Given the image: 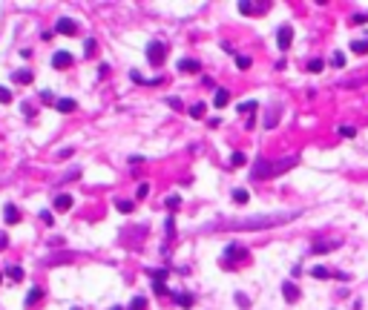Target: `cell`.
I'll return each instance as SVG.
<instances>
[{
	"mask_svg": "<svg viewBox=\"0 0 368 310\" xmlns=\"http://www.w3.org/2000/svg\"><path fill=\"white\" fill-rule=\"evenodd\" d=\"M299 216V210H285V213H268V216H244V218H218L207 230H270L279 224H288Z\"/></svg>",
	"mask_w": 368,
	"mask_h": 310,
	"instance_id": "6da1fadb",
	"label": "cell"
},
{
	"mask_svg": "<svg viewBox=\"0 0 368 310\" xmlns=\"http://www.w3.org/2000/svg\"><path fill=\"white\" fill-rule=\"evenodd\" d=\"M244 259H248V250H244L242 244H230V247H224L222 264H224V267H236V264L244 262Z\"/></svg>",
	"mask_w": 368,
	"mask_h": 310,
	"instance_id": "7a4b0ae2",
	"label": "cell"
},
{
	"mask_svg": "<svg viewBox=\"0 0 368 310\" xmlns=\"http://www.w3.org/2000/svg\"><path fill=\"white\" fill-rule=\"evenodd\" d=\"M147 57L152 66H161L164 63V57H167V43H161V40H152L147 46Z\"/></svg>",
	"mask_w": 368,
	"mask_h": 310,
	"instance_id": "3957f363",
	"label": "cell"
},
{
	"mask_svg": "<svg viewBox=\"0 0 368 310\" xmlns=\"http://www.w3.org/2000/svg\"><path fill=\"white\" fill-rule=\"evenodd\" d=\"M296 164H299V155H288V158L270 161V178H276V175H282V172H288L290 167H296Z\"/></svg>",
	"mask_w": 368,
	"mask_h": 310,
	"instance_id": "277c9868",
	"label": "cell"
},
{
	"mask_svg": "<svg viewBox=\"0 0 368 310\" xmlns=\"http://www.w3.org/2000/svg\"><path fill=\"white\" fill-rule=\"evenodd\" d=\"M268 9H270V3H264V0H244V3H239L242 14H264Z\"/></svg>",
	"mask_w": 368,
	"mask_h": 310,
	"instance_id": "5b68a950",
	"label": "cell"
},
{
	"mask_svg": "<svg viewBox=\"0 0 368 310\" xmlns=\"http://www.w3.org/2000/svg\"><path fill=\"white\" fill-rule=\"evenodd\" d=\"M55 32H58V34H66V37H72V34H78V23L72 20V17H60V20L55 23Z\"/></svg>",
	"mask_w": 368,
	"mask_h": 310,
	"instance_id": "8992f818",
	"label": "cell"
},
{
	"mask_svg": "<svg viewBox=\"0 0 368 310\" xmlns=\"http://www.w3.org/2000/svg\"><path fill=\"white\" fill-rule=\"evenodd\" d=\"M290 40H294V29H290L288 23H285V26H279V32H276V46L285 52L288 46H290Z\"/></svg>",
	"mask_w": 368,
	"mask_h": 310,
	"instance_id": "52a82bcc",
	"label": "cell"
},
{
	"mask_svg": "<svg viewBox=\"0 0 368 310\" xmlns=\"http://www.w3.org/2000/svg\"><path fill=\"white\" fill-rule=\"evenodd\" d=\"M40 299H44V290H40V287H32V290L26 293V299H23V308H26V310L38 308V305H40Z\"/></svg>",
	"mask_w": 368,
	"mask_h": 310,
	"instance_id": "ba28073f",
	"label": "cell"
},
{
	"mask_svg": "<svg viewBox=\"0 0 368 310\" xmlns=\"http://www.w3.org/2000/svg\"><path fill=\"white\" fill-rule=\"evenodd\" d=\"M72 60H75V57L60 49V52H55V55H52V66H55V69H69V66H72Z\"/></svg>",
	"mask_w": 368,
	"mask_h": 310,
	"instance_id": "9c48e42d",
	"label": "cell"
},
{
	"mask_svg": "<svg viewBox=\"0 0 368 310\" xmlns=\"http://www.w3.org/2000/svg\"><path fill=\"white\" fill-rule=\"evenodd\" d=\"M282 296H285V302L296 305L299 302V287L294 285V282H285V285H282Z\"/></svg>",
	"mask_w": 368,
	"mask_h": 310,
	"instance_id": "30bf717a",
	"label": "cell"
},
{
	"mask_svg": "<svg viewBox=\"0 0 368 310\" xmlns=\"http://www.w3.org/2000/svg\"><path fill=\"white\" fill-rule=\"evenodd\" d=\"M3 218H6L9 224H18V221H20V210H18L14 204H6L3 207Z\"/></svg>",
	"mask_w": 368,
	"mask_h": 310,
	"instance_id": "8fae6325",
	"label": "cell"
},
{
	"mask_svg": "<svg viewBox=\"0 0 368 310\" xmlns=\"http://www.w3.org/2000/svg\"><path fill=\"white\" fill-rule=\"evenodd\" d=\"M52 207H55L58 213H66V210H72V195H66V193H64V195H58V198H55V204H52Z\"/></svg>",
	"mask_w": 368,
	"mask_h": 310,
	"instance_id": "7c38bea8",
	"label": "cell"
},
{
	"mask_svg": "<svg viewBox=\"0 0 368 310\" xmlns=\"http://www.w3.org/2000/svg\"><path fill=\"white\" fill-rule=\"evenodd\" d=\"M336 247V241H316V244H310V253L314 256H322V253H328Z\"/></svg>",
	"mask_w": 368,
	"mask_h": 310,
	"instance_id": "4fadbf2b",
	"label": "cell"
},
{
	"mask_svg": "<svg viewBox=\"0 0 368 310\" xmlns=\"http://www.w3.org/2000/svg\"><path fill=\"white\" fill-rule=\"evenodd\" d=\"M178 69H182L184 75H196V72H198V60H193V57H184L182 63H178Z\"/></svg>",
	"mask_w": 368,
	"mask_h": 310,
	"instance_id": "5bb4252c",
	"label": "cell"
},
{
	"mask_svg": "<svg viewBox=\"0 0 368 310\" xmlns=\"http://www.w3.org/2000/svg\"><path fill=\"white\" fill-rule=\"evenodd\" d=\"M55 109L58 112H75V101H72V98H58Z\"/></svg>",
	"mask_w": 368,
	"mask_h": 310,
	"instance_id": "9a60e30c",
	"label": "cell"
},
{
	"mask_svg": "<svg viewBox=\"0 0 368 310\" xmlns=\"http://www.w3.org/2000/svg\"><path fill=\"white\" fill-rule=\"evenodd\" d=\"M172 299H176V305H178V308H184V310H187V308H193V302H196V299L190 296V293H176Z\"/></svg>",
	"mask_w": 368,
	"mask_h": 310,
	"instance_id": "2e32d148",
	"label": "cell"
},
{
	"mask_svg": "<svg viewBox=\"0 0 368 310\" xmlns=\"http://www.w3.org/2000/svg\"><path fill=\"white\" fill-rule=\"evenodd\" d=\"M12 80H14V83H32V72H29V69H18V72L12 75Z\"/></svg>",
	"mask_w": 368,
	"mask_h": 310,
	"instance_id": "e0dca14e",
	"label": "cell"
},
{
	"mask_svg": "<svg viewBox=\"0 0 368 310\" xmlns=\"http://www.w3.org/2000/svg\"><path fill=\"white\" fill-rule=\"evenodd\" d=\"M233 201H236V204H248V201H250V193H248L244 187H236V190H233Z\"/></svg>",
	"mask_w": 368,
	"mask_h": 310,
	"instance_id": "ac0fdd59",
	"label": "cell"
},
{
	"mask_svg": "<svg viewBox=\"0 0 368 310\" xmlns=\"http://www.w3.org/2000/svg\"><path fill=\"white\" fill-rule=\"evenodd\" d=\"M230 101V92L228 89H216V95H213V103H216V109H222L224 103Z\"/></svg>",
	"mask_w": 368,
	"mask_h": 310,
	"instance_id": "d6986e66",
	"label": "cell"
},
{
	"mask_svg": "<svg viewBox=\"0 0 368 310\" xmlns=\"http://www.w3.org/2000/svg\"><path fill=\"white\" fill-rule=\"evenodd\" d=\"M256 109H259V101H244V103H239V112H244L248 118H250Z\"/></svg>",
	"mask_w": 368,
	"mask_h": 310,
	"instance_id": "ffe728a7",
	"label": "cell"
},
{
	"mask_svg": "<svg viewBox=\"0 0 368 310\" xmlns=\"http://www.w3.org/2000/svg\"><path fill=\"white\" fill-rule=\"evenodd\" d=\"M351 52H354V55H368V40H354V43H351Z\"/></svg>",
	"mask_w": 368,
	"mask_h": 310,
	"instance_id": "44dd1931",
	"label": "cell"
},
{
	"mask_svg": "<svg viewBox=\"0 0 368 310\" xmlns=\"http://www.w3.org/2000/svg\"><path fill=\"white\" fill-rule=\"evenodd\" d=\"M187 112H190V118H204V112H207V106H204V103H193V106H190V109H187Z\"/></svg>",
	"mask_w": 368,
	"mask_h": 310,
	"instance_id": "7402d4cb",
	"label": "cell"
},
{
	"mask_svg": "<svg viewBox=\"0 0 368 310\" xmlns=\"http://www.w3.org/2000/svg\"><path fill=\"white\" fill-rule=\"evenodd\" d=\"M6 276H9L12 282H23V267H18V264H14V267H9V270H6Z\"/></svg>",
	"mask_w": 368,
	"mask_h": 310,
	"instance_id": "603a6c76",
	"label": "cell"
},
{
	"mask_svg": "<svg viewBox=\"0 0 368 310\" xmlns=\"http://www.w3.org/2000/svg\"><path fill=\"white\" fill-rule=\"evenodd\" d=\"M126 310H147V299L144 296H136L132 302H130V308Z\"/></svg>",
	"mask_w": 368,
	"mask_h": 310,
	"instance_id": "cb8c5ba5",
	"label": "cell"
},
{
	"mask_svg": "<svg viewBox=\"0 0 368 310\" xmlns=\"http://www.w3.org/2000/svg\"><path fill=\"white\" fill-rule=\"evenodd\" d=\"M244 161H248V155H244V152H233V155H230V167H242Z\"/></svg>",
	"mask_w": 368,
	"mask_h": 310,
	"instance_id": "d4e9b609",
	"label": "cell"
},
{
	"mask_svg": "<svg viewBox=\"0 0 368 310\" xmlns=\"http://www.w3.org/2000/svg\"><path fill=\"white\" fill-rule=\"evenodd\" d=\"M310 276H314V279H328V276H334V273L325 270V267H310Z\"/></svg>",
	"mask_w": 368,
	"mask_h": 310,
	"instance_id": "484cf974",
	"label": "cell"
},
{
	"mask_svg": "<svg viewBox=\"0 0 368 310\" xmlns=\"http://www.w3.org/2000/svg\"><path fill=\"white\" fill-rule=\"evenodd\" d=\"M276 124H279V109H274V112L264 118V126H268V129H270V126H276Z\"/></svg>",
	"mask_w": 368,
	"mask_h": 310,
	"instance_id": "4316f807",
	"label": "cell"
},
{
	"mask_svg": "<svg viewBox=\"0 0 368 310\" xmlns=\"http://www.w3.org/2000/svg\"><path fill=\"white\" fill-rule=\"evenodd\" d=\"M164 204H167V210H172V213H176V210H178V204H182V198H178V195H170Z\"/></svg>",
	"mask_w": 368,
	"mask_h": 310,
	"instance_id": "83f0119b",
	"label": "cell"
},
{
	"mask_svg": "<svg viewBox=\"0 0 368 310\" xmlns=\"http://www.w3.org/2000/svg\"><path fill=\"white\" fill-rule=\"evenodd\" d=\"M115 204H118L121 213H132V210H136V204H132V201H124V198H121V201H115Z\"/></svg>",
	"mask_w": 368,
	"mask_h": 310,
	"instance_id": "f1b7e54d",
	"label": "cell"
},
{
	"mask_svg": "<svg viewBox=\"0 0 368 310\" xmlns=\"http://www.w3.org/2000/svg\"><path fill=\"white\" fill-rule=\"evenodd\" d=\"M331 66H345V55H342V52H334V55H331Z\"/></svg>",
	"mask_w": 368,
	"mask_h": 310,
	"instance_id": "f546056e",
	"label": "cell"
},
{
	"mask_svg": "<svg viewBox=\"0 0 368 310\" xmlns=\"http://www.w3.org/2000/svg\"><path fill=\"white\" fill-rule=\"evenodd\" d=\"M236 66H239V69H250V57H248V55H236Z\"/></svg>",
	"mask_w": 368,
	"mask_h": 310,
	"instance_id": "4dcf8cb0",
	"label": "cell"
},
{
	"mask_svg": "<svg viewBox=\"0 0 368 310\" xmlns=\"http://www.w3.org/2000/svg\"><path fill=\"white\" fill-rule=\"evenodd\" d=\"M150 276H152V282H161V285H164V279H167V270H150Z\"/></svg>",
	"mask_w": 368,
	"mask_h": 310,
	"instance_id": "1f68e13d",
	"label": "cell"
},
{
	"mask_svg": "<svg viewBox=\"0 0 368 310\" xmlns=\"http://www.w3.org/2000/svg\"><path fill=\"white\" fill-rule=\"evenodd\" d=\"M340 135H342V138H354V135H356V129H354V126L345 124V126H340Z\"/></svg>",
	"mask_w": 368,
	"mask_h": 310,
	"instance_id": "d6a6232c",
	"label": "cell"
},
{
	"mask_svg": "<svg viewBox=\"0 0 368 310\" xmlns=\"http://www.w3.org/2000/svg\"><path fill=\"white\" fill-rule=\"evenodd\" d=\"M0 103H12V89L0 86Z\"/></svg>",
	"mask_w": 368,
	"mask_h": 310,
	"instance_id": "836d02e7",
	"label": "cell"
},
{
	"mask_svg": "<svg viewBox=\"0 0 368 310\" xmlns=\"http://www.w3.org/2000/svg\"><path fill=\"white\" fill-rule=\"evenodd\" d=\"M322 69H325L322 60H308V72H322Z\"/></svg>",
	"mask_w": 368,
	"mask_h": 310,
	"instance_id": "e575fe53",
	"label": "cell"
},
{
	"mask_svg": "<svg viewBox=\"0 0 368 310\" xmlns=\"http://www.w3.org/2000/svg\"><path fill=\"white\" fill-rule=\"evenodd\" d=\"M95 49H98V46H95V40L90 37V40H86V49H84V55H86V57H92V55H95Z\"/></svg>",
	"mask_w": 368,
	"mask_h": 310,
	"instance_id": "d590c367",
	"label": "cell"
},
{
	"mask_svg": "<svg viewBox=\"0 0 368 310\" xmlns=\"http://www.w3.org/2000/svg\"><path fill=\"white\" fill-rule=\"evenodd\" d=\"M236 305H239V308H250V299L239 293V296H236Z\"/></svg>",
	"mask_w": 368,
	"mask_h": 310,
	"instance_id": "8d00e7d4",
	"label": "cell"
},
{
	"mask_svg": "<svg viewBox=\"0 0 368 310\" xmlns=\"http://www.w3.org/2000/svg\"><path fill=\"white\" fill-rule=\"evenodd\" d=\"M167 106H172V109H184V103L178 101V98H167Z\"/></svg>",
	"mask_w": 368,
	"mask_h": 310,
	"instance_id": "74e56055",
	"label": "cell"
},
{
	"mask_svg": "<svg viewBox=\"0 0 368 310\" xmlns=\"http://www.w3.org/2000/svg\"><path fill=\"white\" fill-rule=\"evenodd\" d=\"M152 290H156V293H158V296H167V287L161 285V282H156V285H152Z\"/></svg>",
	"mask_w": 368,
	"mask_h": 310,
	"instance_id": "f35d334b",
	"label": "cell"
},
{
	"mask_svg": "<svg viewBox=\"0 0 368 310\" xmlns=\"http://www.w3.org/2000/svg\"><path fill=\"white\" fill-rule=\"evenodd\" d=\"M351 20H354V23H360V26H366V23H368V17H366V14H354Z\"/></svg>",
	"mask_w": 368,
	"mask_h": 310,
	"instance_id": "ab89813d",
	"label": "cell"
},
{
	"mask_svg": "<svg viewBox=\"0 0 368 310\" xmlns=\"http://www.w3.org/2000/svg\"><path fill=\"white\" fill-rule=\"evenodd\" d=\"M147 193H150V184H141V187H138V198H144Z\"/></svg>",
	"mask_w": 368,
	"mask_h": 310,
	"instance_id": "60d3db41",
	"label": "cell"
},
{
	"mask_svg": "<svg viewBox=\"0 0 368 310\" xmlns=\"http://www.w3.org/2000/svg\"><path fill=\"white\" fill-rule=\"evenodd\" d=\"M69 155H72V147H66V149H60V152H58L55 158H69Z\"/></svg>",
	"mask_w": 368,
	"mask_h": 310,
	"instance_id": "b9f144b4",
	"label": "cell"
},
{
	"mask_svg": "<svg viewBox=\"0 0 368 310\" xmlns=\"http://www.w3.org/2000/svg\"><path fill=\"white\" fill-rule=\"evenodd\" d=\"M6 244H9V236H6V233H0V250H6Z\"/></svg>",
	"mask_w": 368,
	"mask_h": 310,
	"instance_id": "7bdbcfd3",
	"label": "cell"
},
{
	"mask_svg": "<svg viewBox=\"0 0 368 310\" xmlns=\"http://www.w3.org/2000/svg\"><path fill=\"white\" fill-rule=\"evenodd\" d=\"M40 98H44V101H46V103H52V101H55V98H52V92H46V89H44V92H40Z\"/></svg>",
	"mask_w": 368,
	"mask_h": 310,
	"instance_id": "ee69618b",
	"label": "cell"
},
{
	"mask_svg": "<svg viewBox=\"0 0 368 310\" xmlns=\"http://www.w3.org/2000/svg\"><path fill=\"white\" fill-rule=\"evenodd\" d=\"M110 310H124V308H118V305H115V308H110Z\"/></svg>",
	"mask_w": 368,
	"mask_h": 310,
	"instance_id": "f6af8a7d",
	"label": "cell"
},
{
	"mask_svg": "<svg viewBox=\"0 0 368 310\" xmlns=\"http://www.w3.org/2000/svg\"><path fill=\"white\" fill-rule=\"evenodd\" d=\"M0 282H3V273H0Z\"/></svg>",
	"mask_w": 368,
	"mask_h": 310,
	"instance_id": "bcb514c9",
	"label": "cell"
},
{
	"mask_svg": "<svg viewBox=\"0 0 368 310\" xmlns=\"http://www.w3.org/2000/svg\"><path fill=\"white\" fill-rule=\"evenodd\" d=\"M72 310H80V308H72Z\"/></svg>",
	"mask_w": 368,
	"mask_h": 310,
	"instance_id": "7dc6e473",
	"label": "cell"
}]
</instances>
